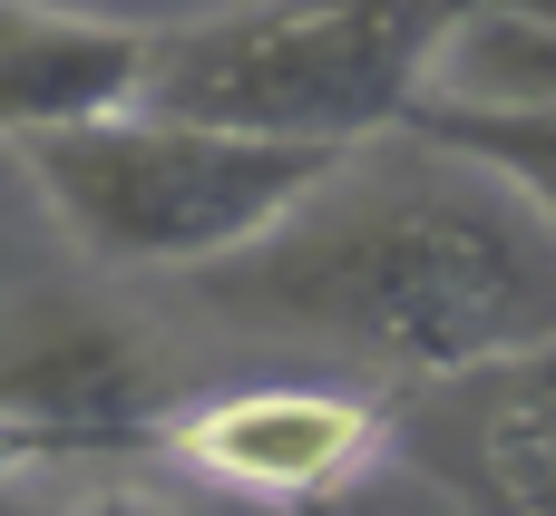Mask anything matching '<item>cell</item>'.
Wrapping results in <instances>:
<instances>
[{
    "label": "cell",
    "mask_w": 556,
    "mask_h": 516,
    "mask_svg": "<svg viewBox=\"0 0 556 516\" xmlns=\"http://www.w3.org/2000/svg\"><path fill=\"white\" fill-rule=\"evenodd\" d=\"M195 302L342 351L371 380H430L556 332V215L430 127L342 146V166L244 254L195 273Z\"/></svg>",
    "instance_id": "1"
},
{
    "label": "cell",
    "mask_w": 556,
    "mask_h": 516,
    "mask_svg": "<svg viewBox=\"0 0 556 516\" xmlns=\"http://www.w3.org/2000/svg\"><path fill=\"white\" fill-rule=\"evenodd\" d=\"M10 146L29 166V185L49 195L59 234L117 273H205V263L264 244L342 166L332 137H274V127L166 107V98L78 117V127H39Z\"/></svg>",
    "instance_id": "2"
},
{
    "label": "cell",
    "mask_w": 556,
    "mask_h": 516,
    "mask_svg": "<svg viewBox=\"0 0 556 516\" xmlns=\"http://www.w3.org/2000/svg\"><path fill=\"white\" fill-rule=\"evenodd\" d=\"M469 0H235L166 29L156 98L274 137H391L420 117Z\"/></svg>",
    "instance_id": "3"
},
{
    "label": "cell",
    "mask_w": 556,
    "mask_h": 516,
    "mask_svg": "<svg viewBox=\"0 0 556 516\" xmlns=\"http://www.w3.org/2000/svg\"><path fill=\"white\" fill-rule=\"evenodd\" d=\"M391 449L469 507L556 516V332L459 361V371H430V380H401Z\"/></svg>",
    "instance_id": "4"
},
{
    "label": "cell",
    "mask_w": 556,
    "mask_h": 516,
    "mask_svg": "<svg viewBox=\"0 0 556 516\" xmlns=\"http://www.w3.org/2000/svg\"><path fill=\"white\" fill-rule=\"evenodd\" d=\"M0 429H10V459H39V449H166L176 400H166L156 351L117 312L29 293L10 312V351H0Z\"/></svg>",
    "instance_id": "5"
},
{
    "label": "cell",
    "mask_w": 556,
    "mask_h": 516,
    "mask_svg": "<svg viewBox=\"0 0 556 516\" xmlns=\"http://www.w3.org/2000/svg\"><path fill=\"white\" fill-rule=\"evenodd\" d=\"M166 449L235 498H332L391 449V410H371L332 380H235V390L176 410Z\"/></svg>",
    "instance_id": "6"
},
{
    "label": "cell",
    "mask_w": 556,
    "mask_h": 516,
    "mask_svg": "<svg viewBox=\"0 0 556 516\" xmlns=\"http://www.w3.org/2000/svg\"><path fill=\"white\" fill-rule=\"evenodd\" d=\"M156 59H166V29H147V20L59 10V0H10V20H0V98H10V137L147 107V98H156Z\"/></svg>",
    "instance_id": "7"
},
{
    "label": "cell",
    "mask_w": 556,
    "mask_h": 516,
    "mask_svg": "<svg viewBox=\"0 0 556 516\" xmlns=\"http://www.w3.org/2000/svg\"><path fill=\"white\" fill-rule=\"evenodd\" d=\"M410 127H430V137H450V146H469L479 166H498L538 215H556V107H450V98H420V117Z\"/></svg>",
    "instance_id": "8"
}]
</instances>
